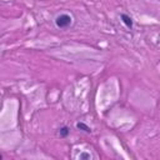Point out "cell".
Returning <instances> with one entry per match:
<instances>
[{
	"label": "cell",
	"mask_w": 160,
	"mask_h": 160,
	"mask_svg": "<svg viewBox=\"0 0 160 160\" xmlns=\"http://www.w3.org/2000/svg\"><path fill=\"white\" fill-rule=\"evenodd\" d=\"M55 24L60 29H66L68 26H70L72 24V18L70 15H68V14H60L59 16H56Z\"/></svg>",
	"instance_id": "6da1fadb"
},
{
	"label": "cell",
	"mask_w": 160,
	"mask_h": 160,
	"mask_svg": "<svg viewBox=\"0 0 160 160\" xmlns=\"http://www.w3.org/2000/svg\"><path fill=\"white\" fill-rule=\"evenodd\" d=\"M120 18H121L122 22L126 25V28L132 29V19H131L129 15H126V14H121V15H120Z\"/></svg>",
	"instance_id": "7a4b0ae2"
},
{
	"label": "cell",
	"mask_w": 160,
	"mask_h": 160,
	"mask_svg": "<svg viewBox=\"0 0 160 160\" xmlns=\"http://www.w3.org/2000/svg\"><path fill=\"white\" fill-rule=\"evenodd\" d=\"M69 132H70V130H69L68 126H61V128L58 130V135H59L60 138H66V136L69 135Z\"/></svg>",
	"instance_id": "3957f363"
},
{
	"label": "cell",
	"mask_w": 160,
	"mask_h": 160,
	"mask_svg": "<svg viewBox=\"0 0 160 160\" xmlns=\"http://www.w3.org/2000/svg\"><path fill=\"white\" fill-rule=\"evenodd\" d=\"M76 128H78L79 130H82V131L88 132V134H90V132H91V129H90L86 124H84V122H78V124H76Z\"/></svg>",
	"instance_id": "277c9868"
},
{
	"label": "cell",
	"mask_w": 160,
	"mask_h": 160,
	"mask_svg": "<svg viewBox=\"0 0 160 160\" xmlns=\"http://www.w3.org/2000/svg\"><path fill=\"white\" fill-rule=\"evenodd\" d=\"M79 158H80V159H91V155H90L89 152H85V151H82V152L79 155Z\"/></svg>",
	"instance_id": "5b68a950"
}]
</instances>
